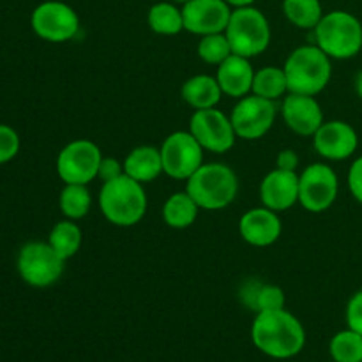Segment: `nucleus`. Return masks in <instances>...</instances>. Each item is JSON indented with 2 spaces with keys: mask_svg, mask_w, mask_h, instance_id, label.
<instances>
[{
  "mask_svg": "<svg viewBox=\"0 0 362 362\" xmlns=\"http://www.w3.org/2000/svg\"><path fill=\"white\" fill-rule=\"evenodd\" d=\"M354 88H356V94L362 99V69L356 74V80H354Z\"/></svg>",
  "mask_w": 362,
  "mask_h": 362,
  "instance_id": "nucleus-37",
  "label": "nucleus"
},
{
  "mask_svg": "<svg viewBox=\"0 0 362 362\" xmlns=\"http://www.w3.org/2000/svg\"><path fill=\"white\" fill-rule=\"evenodd\" d=\"M202 209L198 207L197 202L191 198V194L184 191H177V193L170 194L166 202L163 204L161 216L166 226L173 230H186L194 225L198 218V212Z\"/></svg>",
  "mask_w": 362,
  "mask_h": 362,
  "instance_id": "nucleus-23",
  "label": "nucleus"
},
{
  "mask_svg": "<svg viewBox=\"0 0 362 362\" xmlns=\"http://www.w3.org/2000/svg\"><path fill=\"white\" fill-rule=\"evenodd\" d=\"M81 243H83V232H81L76 221L62 219V221L55 223V226L49 230L48 244L66 262L76 257L81 247Z\"/></svg>",
  "mask_w": 362,
  "mask_h": 362,
  "instance_id": "nucleus-24",
  "label": "nucleus"
},
{
  "mask_svg": "<svg viewBox=\"0 0 362 362\" xmlns=\"http://www.w3.org/2000/svg\"><path fill=\"white\" fill-rule=\"evenodd\" d=\"M239 233L253 247H269L279 240L283 233V223L279 212L267 207L250 209L239 221Z\"/></svg>",
  "mask_w": 362,
  "mask_h": 362,
  "instance_id": "nucleus-18",
  "label": "nucleus"
},
{
  "mask_svg": "<svg viewBox=\"0 0 362 362\" xmlns=\"http://www.w3.org/2000/svg\"><path fill=\"white\" fill-rule=\"evenodd\" d=\"M253 345L272 359H292L303 352L306 345V331L296 315L285 308L262 311L251 325Z\"/></svg>",
  "mask_w": 362,
  "mask_h": 362,
  "instance_id": "nucleus-1",
  "label": "nucleus"
},
{
  "mask_svg": "<svg viewBox=\"0 0 362 362\" xmlns=\"http://www.w3.org/2000/svg\"><path fill=\"white\" fill-rule=\"evenodd\" d=\"M253 78L255 69L251 66V59L235 55V53L223 60L216 71V80H218L223 94L233 99H240L251 94Z\"/></svg>",
  "mask_w": 362,
  "mask_h": 362,
  "instance_id": "nucleus-19",
  "label": "nucleus"
},
{
  "mask_svg": "<svg viewBox=\"0 0 362 362\" xmlns=\"http://www.w3.org/2000/svg\"><path fill=\"white\" fill-rule=\"evenodd\" d=\"M240 303L255 313L285 308V292L278 285H269L258 279H247L239 290Z\"/></svg>",
  "mask_w": 362,
  "mask_h": 362,
  "instance_id": "nucleus-22",
  "label": "nucleus"
},
{
  "mask_svg": "<svg viewBox=\"0 0 362 362\" xmlns=\"http://www.w3.org/2000/svg\"><path fill=\"white\" fill-rule=\"evenodd\" d=\"M20 152V136L11 126L0 124V165H6Z\"/></svg>",
  "mask_w": 362,
  "mask_h": 362,
  "instance_id": "nucleus-31",
  "label": "nucleus"
},
{
  "mask_svg": "<svg viewBox=\"0 0 362 362\" xmlns=\"http://www.w3.org/2000/svg\"><path fill=\"white\" fill-rule=\"evenodd\" d=\"M281 117L286 127L299 136H311L325 122L324 110L315 95L288 94L283 98Z\"/></svg>",
  "mask_w": 362,
  "mask_h": 362,
  "instance_id": "nucleus-16",
  "label": "nucleus"
},
{
  "mask_svg": "<svg viewBox=\"0 0 362 362\" xmlns=\"http://www.w3.org/2000/svg\"><path fill=\"white\" fill-rule=\"evenodd\" d=\"M283 13L290 23L304 30H315L325 14L320 0H283Z\"/></svg>",
  "mask_w": 362,
  "mask_h": 362,
  "instance_id": "nucleus-28",
  "label": "nucleus"
},
{
  "mask_svg": "<svg viewBox=\"0 0 362 362\" xmlns=\"http://www.w3.org/2000/svg\"><path fill=\"white\" fill-rule=\"evenodd\" d=\"M226 4H228L230 7H233V9H239V7H250L253 6L257 0H225Z\"/></svg>",
  "mask_w": 362,
  "mask_h": 362,
  "instance_id": "nucleus-36",
  "label": "nucleus"
},
{
  "mask_svg": "<svg viewBox=\"0 0 362 362\" xmlns=\"http://www.w3.org/2000/svg\"><path fill=\"white\" fill-rule=\"evenodd\" d=\"M329 352L334 362H362V334L345 329L332 336Z\"/></svg>",
  "mask_w": 362,
  "mask_h": 362,
  "instance_id": "nucleus-29",
  "label": "nucleus"
},
{
  "mask_svg": "<svg viewBox=\"0 0 362 362\" xmlns=\"http://www.w3.org/2000/svg\"><path fill=\"white\" fill-rule=\"evenodd\" d=\"M313 147L327 161H345L356 154L359 136L345 120H327L313 134Z\"/></svg>",
  "mask_w": 362,
  "mask_h": 362,
  "instance_id": "nucleus-15",
  "label": "nucleus"
},
{
  "mask_svg": "<svg viewBox=\"0 0 362 362\" xmlns=\"http://www.w3.org/2000/svg\"><path fill=\"white\" fill-rule=\"evenodd\" d=\"M103 152L98 144L87 138H78L64 145L55 161L57 175L64 184H88L98 179Z\"/></svg>",
  "mask_w": 362,
  "mask_h": 362,
  "instance_id": "nucleus-8",
  "label": "nucleus"
},
{
  "mask_svg": "<svg viewBox=\"0 0 362 362\" xmlns=\"http://www.w3.org/2000/svg\"><path fill=\"white\" fill-rule=\"evenodd\" d=\"M120 175H124V163H120L115 158H103L101 165H99L98 179L101 182H108V180L119 179Z\"/></svg>",
  "mask_w": 362,
  "mask_h": 362,
  "instance_id": "nucleus-34",
  "label": "nucleus"
},
{
  "mask_svg": "<svg viewBox=\"0 0 362 362\" xmlns=\"http://www.w3.org/2000/svg\"><path fill=\"white\" fill-rule=\"evenodd\" d=\"M165 175L175 180H187L204 165V147L189 131L168 134L159 147Z\"/></svg>",
  "mask_w": 362,
  "mask_h": 362,
  "instance_id": "nucleus-11",
  "label": "nucleus"
},
{
  "mask_svg": "<svg viewBox=\"0 0 362 362\" xmlns=\"http://www.w3.org/2000/svg\"><path fill=\"white\" fill-rule=\"evenodd\" d=\"M346 182H349V189L352 197L356 198L359 204H362V156L352 163L346 175Z\"/></svg>",
  "mask_w": 362,
  "mask_h": 362,
  "instance_id": "nucleus-33",
  "label": "nucleus"
},
{
  "mask_svg": "<svg viewBox=\"0 0 362 362\" xmlns=\"http://www.w3.org/2000/svg\"><path fill=\"white\" fill-rule=\"evenodd\" d=\"M345 318L349 329L362 334V290H359V292H356L350 297L349 304H346Z\"/></svg>",
  "mask_w": 362,
  "mask_h": 362,
  "instance_id": "nucleus-32",
  "label": "nucleus"
},
{
  "mask_svg": "<svg viewBox=\"0 0 362 362\" xmlns=\"http://www.w3.org/2000/svg\"><path fill=\"white\" fill-rule=\"evenodd\" d=\"M235 55L255 59L271 45V25L267 16L257 7H239L232 11L225 30Z\"/></svg>",
  "mask_w": 362,
  "mask_h": 362,
  "instance_id": "nucleus-6",
  "label": "nucleus"
},
{
  "mask_svg": "<svg viewBox=\"0 0 362 362\" xmlns=\"http://www.w3.org/2000/svg\"><path fill=\"white\" fill-rule=\"evenodd\" d=\"M173 2H175V4H182V6H184V4H187V2H189V0H173Z\"/></svg>",
  "mask_w": 362,
  "mask_h": 362,
  "instance_id": "nucleus-38",
  "label": "nucleus"
},
{
  "mask_svg": "<svg viewBox=\"0 0 362 362\" xmlns=\"http://www.w3.org/2000/svg\"><path fill=\"white\" fill-rule=\"evenodd\" d=\"M98 202L106 221L120 228L138 225L144 219L148 205L144 184L131 179L126 173L119 179L103 182Z\"/></svg>",
  "mask_w": 362,
  "mask_h": 362,
  "instance_id": "nucleus-2",
  "label": "nucleus"
},
{
  "mask_svg": "<svg viewBox=\"0 0 362 362\" xmlns=\"http://www.w3.org/2000/svg\"><path fill=\"white\" fill-rule=\"evenodd\" d=\"M260 202L274 212H285L299 204V173L274 168L262 179Z\"/></svg>",
  "mask_w": 362,
  "mask_h": 362,
  "instance_id": "nucleus-17",
  "label": "nucleus"
},
{
  "mask_svg": "<svg viewBox=\"0 0 362 362\" xmlns=\"http://www.w3.org/2000/svg\"><path fill=\"white\" fill-rule=\"evenodd\" d=\"M331 57L325 55L317 45L299 46L285 60L288 92L292 94L317 95L329 85L332 76Z\"/></svg>",
  "mask_w": 362,
  "mask_h": 362,
  "instance_id": "nucleus-4",
  "label": "nucleus"
},
{
  "mask_svg": "<svg viewBox=\"0 0 362 362\" xmlns=\"http://www.w3.org/2000/svg\"><path fill=\"white\" fill-rule=\"evenodd\" d=\"M18 274L34 288H48L55 285L64 274L66 260L53 250L52 246L41 240H32L27 243L18 253L16 260Z\"/></svg>",
  "mask_w": 362,
  "mask_h": 362,
  "instance_id": "nucleus-7",
  "label": "nucleus"
},
{
  "mask_svg": "<svg viewBox=\"0 0 362 362\" xmlns=\"http://www.w3.org/2000/svg\"><path fill=\"white\" fill-rule=\"evenodd\" d=\"M223 90L219 87L216 76L211 74H194L187 78L180 88V98L193 110L216 108L223 98Z\"/></svg>",
  "mask_w": 362,
  "mask_h": 362,
  "instance_id": "nucleus-21",
  "label": "nucleus"
},
{
  "mask_svg": "<svg viewBox=\"0 0 362 362\" xmlns=\"http://www.w3.org/2000/svg\"><path fill=\"white\" fill-rule=\"evenodd\" d=\"M315 45L332 60L354 59L362 49V23L349 11H331L315 27Z\"/></svg>",
  "mask_w": 362,
  "mask_h": 362,
  "instance_id": "nucleus-5",
  "label": "nucleus"
},
{
  "mask_svg": "<svg viewBox=\"0 0 362 362\" xmlns=\"http://www.w3.org/2000/svg\"><path fill=\"white\" fill-rule=\"evenodd\" d=\"M187 131L197 138L204 151L214 152V154H225L232 151L237 141L230 115H225L218 108L194 110Z\"/></svg>",
  "mask_w": 362,
  "mask_h": 362,
  "instance_id": "nucleus-13",
  "label": "nucleus"
},
{
  "mask_svg": "<svg viewBox=\"0 0 362 362\" xmlns=\"http://www.w3.org/2000/svg\"><path fill=\"white\" fill-rule=\"evenodd\" d=\"M147 25L154 34L177 35L184 30L182 9L170 2H158L148 9Z\"/></svg>",
  "mask_w": 362,
  "mask_h": 362,
  "instance_id": "nucleus-26",
  "label": "nucleus"
},
{
  "mask_svg": "<svg viewBox=\"0 0 362 362\" xmlns=\"http://www.w3.org/2000/svg\"><path fill=\"white\" fill-rule=\"evenodd\" d=\"M251 94L274 103L285 98L288 94V81H286L285 69L278 66H267L255 71Z\"/></svg>",
  "mask_w": 362,
  "mask_h": 362,
  "instance_id": "nucleus-25",
  "label": "nucleus"
},
{
  "mask_svg": "<svg viewBox=\"0 0 362 362\" xmlns=\"http://www.w3.org/2000/svg\"><path fill=\"white\" fill-rule=\"evenodd\" d=\"M338 193V175L325 163H313L299 173V204L304 211L322 214L334 205Z\"/></svg>",
  "mask_w": 362,
  "mask_h": 362,
  "instance_id": "nucleus-10",
  "label": "nucleus"
},
{
  "mask_svg": "<svg viewBox=\"0 0 362 362\" xmlns=\"http://www.w3.org/2000/svg\"><path fill=\"white\" fill-rule=\"evenodd\" d=\"M186 191L204 211H221L239 194V177L225 163H204L186 180Z\"/></svg>",
  "mask_w": 362,
  "mask_h": 362,
  "instance_id": "nucleus-3",
  "label": "nucleus"
},
{
  "mask_svg": "<svg viewBox=\"0 0 362 362\" xmlns=\"http://www.w3.org/2000/svg\"><path fill=\"white\" fill-rule=\"evenodd\" d=\"M30 25L42 41L60 45L76 37L80 32V16L69 4L46 0L32 11Z\"/></svg>",
  "mask_w": 362,
  "mask_h": 362,
  "instance_id": "nucleus-9",
  "label": "nucleus"
},
{
  "mask_svg": "<svg viewBox=\"0 0 362 362\" xmlns=\"http://www.w3.org/2000/svg\"><path fill=\"white\" fill-rule=\"evenodd\" d=\"M197 53L205 64L219 66V64H221L223 60L228 59L233 52L225 32H219V34H209L200 37L197 46Z\"/></svg>",
  "mask_w": 362,
  "mask_h": 362,
  "instance_id": "nucleus-30",
  "label": "nucleus"
},
{
  "mask_svg": "<svg viewBox=\"0 0 362 362\" xmlns=\"http://www.w3.org/2000/svg\"><path fill=\"white\" fill-rule=\"evenodd\" d=\"M297 166H299V156L296 154V151L285 148V151L278 152V156H276V168L297 172Z\"/></svg>",
  "mask_w": 362,
  "mask_h": 362,
  "instance_id": "nucleus-35",
  "label": "nucleus"
},
{
  "mask_svg": "<svg viewBox=\"0 0 362 362\" xmlns=\"http://www.w3.org/2000/svg\"><path fill=\"white\" fill-rule=\"evenodd\" d=\"M60 212L71 221H80L90 212L92 194L85 184H64L59 198Z\"/></svg>",
  "mask_w": 362,
  "mask_h": 362,
  "instance_id": "nucleus-27",
  "label": "nucleus"
},
{
  "mask_svg": "<svg viewBox=\"0 0 362 362\" xmlns=\"http://www.w3.org/2000/svg\"><path fill=\"white\" fill-rule=\"evenodd\" d=\"M124 173L140 184H148L158 179L163 172L161 151L152 145L134 147L124 159Z\"/></svg>",
  "mask_w": 362,
  "mask_h": 362,
  "instance_id": "nucleus-20",
  "label": "nucleus"
},
{
  "mask_svg": "<svg viewBox=\"0 0 362 362\" xmlns=\"http://www.w3.org/2000/svg\"><path fill=\"white\" fill-rule=\"evenodd\" d=\"M232 11L225 0H189L182 6L184 30L200 37L225 32Z\"/></svg>",
  "mask_w": 362,
  "mask_h": 362,
  "instance_id": "nucleus-14",
  "label": "nucleus"
},
{
  "mask_svg": "<svg viewBox=\"0 0 362 362\" xmlns=\"http://www.w3.org/2000/svg\"><path fill=\"white\" fill-rule=\"evenodd\" d=\"M276 115H278V110H276L274 101L247 94L237 99V105L230 113V120H232L237 138L253 141L264 138L272 129Z\"/></svg>",
  "mask_w": 362,
  "mask_h": 362,
  "instance_id": "nucleus-12",
  "label": "nucleus"
}]
</instances>
